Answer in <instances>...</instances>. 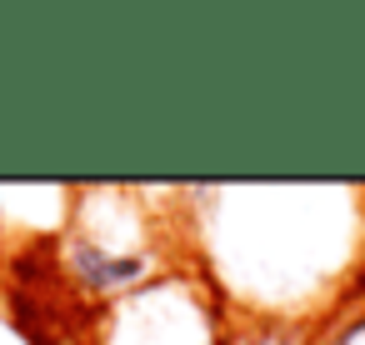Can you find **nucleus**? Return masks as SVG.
<instances>
[{"mask_svg":"<svg viewBox=\"0 0 365 345\" xmlns=\"http://www.w3.org/2000/svg\"><path fill=\"white\" fill-rule=\"evenodd\" d=\"M66 270H71V285L81 295L101 300V295L140 290V280L150 270V255L145 250H106L91 235H76V240H66Z\"/></svg>","mask_w":365,"mask_h":345,"instance_id":"f257e3e1","label":"nucleus"},{"mask_svg":"<svg viewBox=\"0 0 365 345\" xmlns=\"http://www.w3.org/2000/svg\"><path fill=\"white\" fill-rule=\"evenodd\" d=\"M235 345H310L305 325H255L245 335H235Z\"/></svg>","mask_w":365,"mask_h":345,"instance_id":"f03ea898","label":"nucleus"},{"mask_svg":"<svg viewBox=\"0 0 365 345\" xmlns=\"http://www.w3.org/2000/svg\"><path fill=\"white\" fill-rule=\"evenodd\" d=\"M36 345H86V340H76V335H66V340H56V335H46V340H36Z\"/></svg>","mask_w":365,"mask_h":345,"instance_id":"7ed1b4c3","label":"nucleus"}]
</instances>
